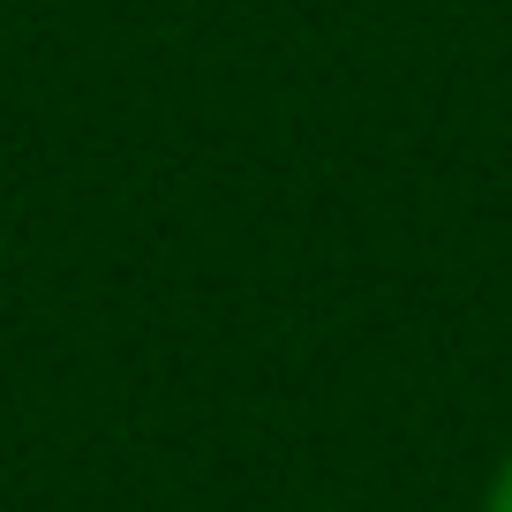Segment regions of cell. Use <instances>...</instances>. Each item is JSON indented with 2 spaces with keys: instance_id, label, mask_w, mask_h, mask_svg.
Wrapping results in <instances>:
<instances>
[{
  "instance_id": "obj_1",
  "label": "cell",
  "mask_w": 512,
  "mask_h": 512,
  "mask_svg": "<svg viewBox=\"0 0 512 512\" xmlns=\"http://www.w3.org/2000/svg\"><path fill=\"white\" fill-rule=\"evenodd\" d=\"M490 512H512V460L497 467V482H490Z\"/></svg>"
}]
</instances>
